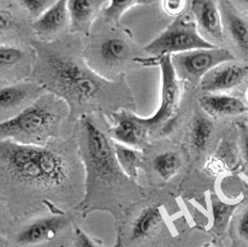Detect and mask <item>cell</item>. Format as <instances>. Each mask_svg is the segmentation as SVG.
I'll return each instance as SVG.
<instances>
[{"label":"cell","mask_w":248,"mask_h":247,"mask_svg":"<svg viewBox=\"0 0 248 247\" xmlns=\"http://www.w3.org/2000/svg\"><path fill=\"white\" fill-rule=\"evenodd\" d=\"M3 169L13 180L43 189H53L68 180V167L58 152L43 145L1 140Z\"/></svg>","instance_id":"6da1fadb"},{"label":"cell","mask_w":248,"mask_h":247,"mask_svg":"<svg viewBox=\"0 0 248 247\" xmlns=\"http://www.w3.org/2000/svg\"><path fill=\"white\" fill-rule=\"evenodd\" d=\"M63 102L42 96L19 113L0 124L1 140L43 145L56 132L62 118Z\"/></svg>","instance_id":"7a4b0ae2"},{"label":"cell","mask_w":248,"mask_h":247,"mask_svg":"<svg viewBox=\"0 0 248 247\" xmlns=\"http://www.w3.org/2000/svg\"><path fill=\"white\" fill-rule=\"evenodd\" d=\"M46 62L57 91L67 103H91L112 85L81 62L67 57L47 54Z\"/></svg>","instance_id":"3957f363"},{"label":"cell","mask_w":248,"mask_h":247,"mask_svg":"<svg viewBox=\"0 0 248 247\" xmlns=\"http://www.w3.org/2000/svg\"><path fill=\"white\" fill-rule=\"evenodd\" d=\"M217 46L200 34L195 21L181 15L154 40L144 46L147 54L156 59L199 48H213Z\"/></svg>","instance_id":"277c9868"},{"label":"cell","mask_w":248,"mask_h":247,"mask_svg":"<svg viewBox=\"0 0 248 247\" xmlns=\"http://www.w3.org/2000/svg\"><path fill=\"white\" fill-rule=\"evenodd\" d=\"M233 60L234 56L230 50L218 46L193 49L171 55V61L179 78L193 85L200 83L213 68Z\"/></svg>","instance_id":"5b68a950"},{"label":"cell","mask_w":248,"mask_h":247,"mask_svg":"<svg viewBox=\"0 0 248 247\" xmlns=\"http://www.w3.org/2000/svg\"><path fill=\"white\" fill-rule=\"evenodd\" d=\"M161 71L160 101L156 112L150 117H140L149 130L168 124L174 117L181 101V79L171 61V55L158 59Z\"/></svg>","instance_id":"8992f818"},{"label":"cell","mask_w":248,"mask_h":247,"mask_svg":"<svg viewBox=\"0 0 248 247\" xmlns=\"http://www.w3.org/2000/svg\"><path fill=\"white\" fill-rule=\"evenodd\" d=\"M81 124L85 137L86 158L91 169L102 176L112 175L118 165L113 144L89 115H83Z\"/></svg>","instance_id":"52a82bcc"},{"label":"cell","mask_w":248,"mask_h":247,"mask_svg":"<svg viewBox=\"0 0 248 247\" xmlns=\"http://www.w3.org/2000/svg\"><path fill=\"white\" fill-rule=\"evenodd\" d=\"M112 117L115 124L110 132L117 142L133 148L145 144L150 130L140 120V116L122 110L112 113Z\"/></svg>","instance_id":"ba28073f"},{"label":"cell","mask_w":248,"mask_h":247,"mask_svg":"<svg viewBox=\"0 0 248 247\" xmlns=\"http://www.w3.org/2000/svg\"><path fill=\"white\" fill-rule=\"evenodd\" d=\"M248 75V67L232 62H224L209 71L201 80L200 86L208 92L232 90L242 84Z\"/></svg>","instance_id":"9c48e42d"},{"label":"cell","mask_w":248,"mask_h":247,"mask_svg":"<svg viewBox=\"0 0 248 247\" xmlns=\"http://www.w3.org/2000/svg\"><path fill=\"white\" fill-rule=\"evenodd\" d=\"M191 8L200 34L221 40L224 26L217 0H192Z\"/></svg>","instance_id":"30bf717a"},{"label":"cell","mask_w":248,"mask_h":247,"mask_svg":"<svg viewBox=\"0 0 248 247\" xmlns=\"http://www.w3.org/2000/svg\"><path fill=\"white\" fill-rule=\"evenodd\" d=\"M111 0H68L69 27L73 33L89 34L92 23Z\"/></svg>","instance_id":"8fae6325"},{"label":"cell","mask_w":248,"mask_h":247,"mask_svg":"<svg viewBox=\"0 0 248 247\" xmlns=\"http://www.w3.org/2000/svg\"><path fill=\"white\" fill-rule=\"evenodd\" d=\"M63 216H54L40 218L26 226L17 236V243L22 246H33L50 240L65 226Z\"/></svg>","instance_id":"7c38bea8"},{"label":"cell","mask_w":248,"mask_h":247,"mask_svg":"<svg viewBox=\"0 0 248 247\" xmlns=\"http://www.w3.org/2000/svg\"><path fill=\"white\" fill-rule=\"evenodd\" d=\"M68 23V0H57L33 23L34 31L39 35H51L62 30Z\"/></svg>","instance_id":"4fadbf2b"},{"label":"cell","mask_w":248,"mask_h":247,"mask_svg":"<svg viewBox=\"0 0 248 247\" xmlns=\"http://www.w3.org/2000/svg\"><path fill=\"white\" fill-rule=\"evenodd\" d=\"M199 104L204 112L214 117L239 115L248 111L244 101L229 95H204L199 99Z\"/></svg>","instance_id":"5bb4252c"},{"label":"cell","mask_w":248,"mask_h":247,"mask_svg":"<svg viewBox=\"0 0 248 247\" xmlns=\"http://www.w3.org/2000/svg\"><path fill=\"white\" fill-rule=\"evenodd\" d=\"M220 10L227 30L235 45L248 51V23L233 8L230 0H220Z\"/></svg>","instance_id":"9a60e30c"},{"label":"cell","mask_w":248,"mask_h":247,"mask_svg":"<svg viewBox=\"0 0 248 247\" xmlns=\"http://www.w3.org/2000/svg\"><path fill=\"white\" fill-rule=\"evenodd\" d=\"M41 88L33 84H17L2 88L0 90L1 112L11 111L27 101L31 96H35Z\"/></svg>","instance_id":"2e32d148"},{"label":"cell","mask_w":248,"mask_h":247,"mask_svg":"<svg viewBox=\"0 0 248 247\" xmlns=\"http://www.w3.org/2000/svg\"><path fill=\"white\" fill-rule=\"evenodd\" d=\"M163 221V215L156 205H150L139 215L131 229L132 240H143L151 235Z\"/></svg>","instance_id":"e0dca14e"},{"label":"cell","mask_w":248,"mask_h":247,"mask_svg":"<svg viewBox=\"0 0 248 247\" xmlns=\"http://www.w3.org/2000/svg\"><path fill=\"white\" fill-rule=\"evenodd\" d=\"M113 146L118 168H120L128 178L136 179L142 161L141 152L120 142H113Z\"/></svg>","instance_id":"ac0fdd59"},{"label":"cell","mask_w":248,"mask_h":247,"mask_svg":"<svg viewBox=\"0 0 248 247\" xmlns=\"http://www.w3.org/2000/svg\"><path fill=\"white\" fill-rule=\"evenodd\" d=\"M130 54L128 44L119 37H110L103 40L100 46V55L107 63H117Z\"/></svg>","instance_id":"d6986e66"},{"label":"cell","mask_w":248,"mask_h":247,"mask_svg":"<svg viewBox=\"0 0 248 247\" xmlns=\"http://www.w3.org/2000/svg\"><path fill=\"white\" fill-rule=\"evenodd\" d=\"M213 124L206 117L199 115L193 120L191 130V142L197 151H204L213 135Z\"/></svg>","instance_id":"ffe728a7"},{"label":"cell","mask_w":248,"mask_h":247,"mask_svg":"<svg viewBox=\"0 0 248 247\" xmlns=\"http://www.w3.org/2000/svg\"><path fill=\"white\" fill-rule=\"evenodd\" d=\"M154 169L158 175L166 181L172 179L181 168V160L174 152H165L154 159Z\"/></svg>","instance_id":"44dd1931"},{"label":"cell","mask_w":248,"mask_h":247,"mask_svg":"<svg viewBox=\"0 0 248 247\" xmlns=\"http://www.w3.org/2000/svg\"><path fill=\"white\" fill-rule=\"evenodd\" d=\"M156 0H111L110 4L103 10L104 18L118 23L122 16L128 10L137 5H150Z\"/></svg>","instance_id":"7402d4cb"},{"label":"cell","mask_w":248,"mask_h":247,"mask_svg":"<svg viewBox=\"0 0 248 247\" xmlns=\"http://www.w3.org/2000/svg\"><path fill=\"white\" fill-rule=\"evenodd\" d=\"M235 206L227 204L220 201H213L212 202V215H213V225L217 231H222L225 229L228 221L233 213Z\"/></svg>","instance_id":"603a6c76"},{"label":"cell","mask_w":248,"mask_h":247,"mask_svg":"<svg viewBox=\"0 0 248 247\" xmlns=\"http://www.w3.org/2000/svg\"><path fill=\"white\" fill-rule=\"evenodd\" d=\"M24 57L23 49L13 46H0V65L1 68L12 67L20 62Z\"/></svg>","instance_id":"cb8c5ba5"},{"label":"cell","mask_w":248,"mask_h":247,"mask_svg":"<svg viewBox=\"0 0 248 247\" xmlns=\"http://www.w3.org/2000/svg\"><path fill=\"white\" fill-rule=\"evenodd\" d=\"M23 7L35 20L49 9L57 0H19Z\"/></svg>","instance_id":"d4e9b609"},{"label":"cell","mask_w":248,"mask_h":247,"mask_svg":"<svg viewBox=\"0 0 248 247\" xmlns=\"http://www.w3.org/2000/svg\"><path fill=\"white\" fill-rule=\"evenodd\" d=\"M187 0H163V10L170 16H181L186 8Z\"/></svg>","instance_id":"484cf974"},{"label":"cell","mask_w":248,"mask_h":247,"mask_svg":"<svg viewBox=\"0 0 248 247\" xmlns=\"http://www.w3.org/2000/svg\"><path fill=\"white\" fill-rule=\"evenodd\" d=\"M238 232L241 238L248 241V209L244 212L239 220Z\"/></svg>","instance_id":"4316f807"},{"label":"cell","mask_w":248,"mask_h":247,"mask_svg":"<svg viewBox=\"0 0 248 247\" xmlns=\"http://www.w3.org/2000/svg\"><path fill=\"white\" fill-rule=\"evenodd\" d=\"M77 247H97L93 243L89 236L87 235L83 231H77Z\"/></svg>","instance_id":"83f0119b"},{"label":"cell","mask_w":248,"mask_h":247,"mask_svg":"<svg viewBox=\"0 0 248 247\" xmlns=\"http://www.w3.org/2000/svg\"><path fill=\"white\" fill-rule=\"evenodd\" d=\"M12 19H11V15L8 12H1L0 15V28H1V32L8 30L11 25H12Z\"/></svg>","instance_id":"f1b7e54d"},{"label":"cell","mask_w":248,"mask_h":247,"mask_svg":"<svg viewBox=\"0 0 248 247\" xmlns=\"http://www.w3.org/2000/svg\"><path fill=\"white\" fill-rule=\"evenodd\" d=\"M244 155H245V159L248 164V137L246 138L245 143H244Z\"/></svg>","instance_id":"f546056e"},{"label":"cell","mask_w":248,"mask_h":247,"mask_svg":"<svg viewBox=\"0 0 248 247\" xmlns=\"http://www.w3.org/2000/svg\"><path fill=\"white\" fill-rule=\"evenodd\" d=\"M242 1H243V2H244V3H245V4H246V5L248 7V0H242Z\"/></svg>","instance_id":"4dcf8cb0"},{"label":"cell","mask_w":248,"mask_h":247,"mask_svg":"<svg viewBox=\"0 0 248 247\" xmlns=\"http://www.w3.org/2000/svg\"><path fill=\"white\" fill-rule=\"evenodd\" d=\"M247 97H248V91H247Z\"/></svg>","instance_id":"1f68e13d"}]
</instances>
